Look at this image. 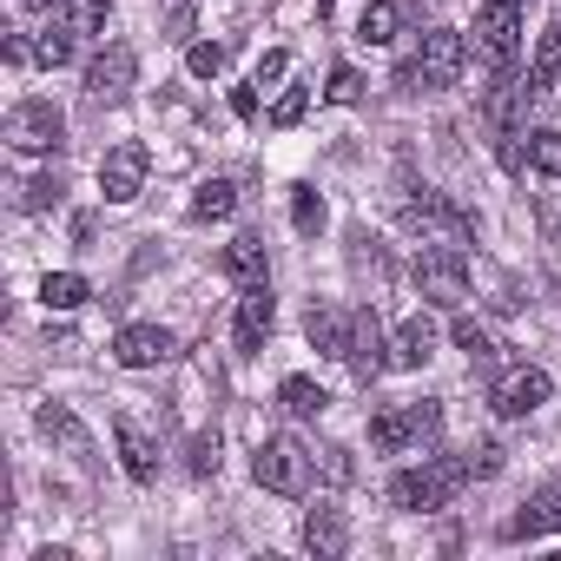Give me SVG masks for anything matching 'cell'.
I'll list each match as a JSON object with an SVG mask.
<instances>
[{"mask_svg":"<svg viewBox=\"0 0 561 561\" xmlns=\"http://www.w3.org/2000/svg\"><path fill=\"white\" fill-rule=\"evenodd\" d=\"M462 482H469V462L462 456H423L416 469H403L390 482V502L410 508V515H430V508H449L462 495Z\"/></svg>","mask_w":561,"mask_h":561,"instance_id":"obj_1","label":"cell"},{"mask_svg":"<svg viewBox=\"0 0 561 561\" xmlns=\"http://www.w3.org/2000/svg\"><path fill=\"white\" fill-rule=\"evenodd\" d=\"M251 476H257V489H271V495H305L311 476H318V456H311L298 436H264L257 456H251Z\"/></svg>","mask_w":561,"mask_h":561,"instance_id":"obj_2","label":"cell"},{"mask_svg":"<svg viewBox=\"0 0 561 561\" xmlns=\"http://www.w3.org/2000/svg\"><path fill=\"white\" fill-rule=\"evenodd\" d=\"M462 67H469V41H462L456 27H430V34H423V54L403 67V87L443 93V87H456V80H462Z\"/></svg>","mask_w":561,"mask_h":561,"instance_id":"obj_3","label":"cell"},{"mask_svg":"<svg viewBox=\"0 0 561 561\" xmlns=\"http://www.w3.org/2000/svg\"><path fill=\"white\" fill-rule=\"evenodd\" d=\"M403 231H416L423 244H469V231H476V218L456 205V198H443V192H423V198H403Z\"/></svg>","mask_w":561,"mask_h":561,"instance_id":"obj_4","label":"cell"},{"mask_svg":"<svg viewBox=\"0 0 561 561\" xmlns=\"http://www.w3.org/2000/svg\"><path fill=\"white\" fill-rule=\"evenodd\" d=\"M416 291L430 305H462L469 298V264L456 244H423L416 251Z\"/></svg>","mask_w":561,"mask_h":561,"instance_id":"obj_5","label":"cell"},{"mask_svg":"<svg viewBox=\"0 0 561 561\" xmlns=\"http://www.w3.org/2000/svg\"><path fill=\"white\" fill-rule=\"evenodd\" d=\"M8 146H14V152H60V146H67L60 106H54V100H21V106L8 113Z\"/></svg>","mask_w":561,"mask_h":561,"instance_id":"obj_6","label":"cell"},{"mask_svg":"<svg viewBox=\"0 0 561 561\" xmlns=\"http://www.w3.org/2000/svg\"><path fill=\"white\" fill-rule=\"evenodd\" d=\"M548 397H554V377H548V370H535V364H515V370H502V377H495L489 410L515 423V416H535Z\"/></svg>","mask_w":561,"mask_h":561,"instance_id":"obj_7","label":"cell"},{"mask_svg":"<svg viewBox=\"0 0 561 561\" xmlns=\"http://www.w3.org/2000/svg\"><path fill=\"white\" fill-rule=\"evenodd\" d=\"M522 47V0H482V14H476V54L489 67H508Z\"/></svg>","mask_w":561,"mask_h":561,"instance_id":"obj_8","label":"cell"},{"mask_svg":"<svg viewBox=\"0 0 561 561\" xmlns=\"http://www.w3.org/2000/svg\"><path fill=\"white\" fill-rule=\"evenodd\" d=\"M146 172H152V152H146L139 139H119V146L100 159V192H106V205H133V198L146 192Z\"/></svg>","mask_w":561,"mask_h":561,"instance_id":"obj_9","label":"cell"},{"mask_svg":"<svg viewBox=\"0 0 561 561\" xmlns=\"http://www.w3.org/2000/svg\"><path fill=\"white\" fill-rule=\"evenodd\" d=\"M271 324H277V298H271L264 277H257V285H244V291H238V311H231V344L251 357V351H264Z\"/></svg>","mask_w":561,"mask_h":561,"instance_id":"obj_10","label":"cell"},{"mask_svg":"<svg viewBox=\"0 0 561 561\" xmlns=\"http://www.w3.org/2000/svg\"><path fill=\"white\" fill-rule=\"evenodd\" d=\"M113 357H119L126 370H159V364L179 357V337H172L165 324H126V331L113 337Z\"/></svg>","mask_w":561,"mask_h":561,"instance_id":"obj_11","label":"cell"},{"mask_svg":"<svg viewBox=\"0 0 561 561\" xmlns=\"http://www.w3.org/2000/svg\"><path fill=\"white\" fill-rule=\"evenodd\" d=\"M133 80H139V54H133V47H106V54H93V67H87V93H93L100 106L126 100Z\"/></svg>","mask_w":561,"mask_h":561,"instance_id":"obj_12","label":"cell"},{"mask_svg":"<svg viewBox=\"0 0 561 561\" xmlns=\"http://www.w3.org/2000/svg\"><path fill=\"white\" fill-rule=\"evenodd\" d=\"M351 331H357V311H337V305H311V318H305L311 351L331 364H351Z\"/></svg>","mask_w":561,"mask_h":561,"instance_id":"obj_13","label":"cell"},{"mask_svg":"<svg viewBox=\"0 0 561 561\" xmlns=\"http://www.w3.org/2000/svg\"><path fill=\"white\" fill-rule=\"evenodd\" d=\"M351 370H357V383H370V377L390 370V331H383L377 311H357V331H351Z\"/></svg>","mask_w":561,"mask_h":561,"instance_id":"obj_14","label":"cell"},{"mask_svg":"<svg viewBox=\"0 0 561 561\" xmlns=\"http://www.w3.org/2000/svg\"><path fill=\"white\" fill-rule=\"evenodd\" d=\"M430 357H436V324L430 318H410V324L390 331V364L397 370H423Z\"/></svg>","mask_w":561,"mask_h":561,"instance_id":"obj_15","label":"cell"},{"mask_svg":"<svg viewBox=\"0 0 561 561\" xmlns=\"http://www.w3.org/2000/svg\"><path fill=\"white\" fill-rule=\"evenodd\" d=\"M561 528V489H541L535 502H522V515H508V541H535V535H554Z\"/></svg>","mask_w":561,"mask_h":561,"instance_id":"obj_16","label":"cell"},{"mask_svg":"<svg viewBox=\"0 0 561 561\" xmlns=\"http://www.w3.org/2000/svg\"><path fill=\"white\" fill-rule=\"evenodd\" d=\"M305 548H311L318 561H337V554L351 548V522H344L337 508H311V515H305Z\"/></svg>","mask_w":561,"mask_h":561,"instance_id":"obj_17","label":"cell"},{"mask_svg":"<svg viewBox=\"0 0 561 561\" xmlns=\"http://www.w3.org/2000/svg\"><path fill=\"white\" fill-rule=\"evenodd\" d=\"M113 443H119V462H126L133 482H152V476H159V449H152V436H146L139 423H119Z\"/></svg>","mask_w":561,"mask_h":561,"instance_id":"obj_18","label":"cell"},{"mask_svg":"<svg viewBox=\"0 0 561 561\" xmlns=\"http://www.w3.org/2000/svg\"><path fill=\"white\" fill-rule=\"evenodd\" d=\"M264 271H271V257H264V238H257V231H238V238L225 244V277H238V285H257Z\"/></svg>","mask_w":561,"mask_h":561,"instance_id":"obj_19","label":"cell"},{"mask_svg":"<svg viewBox=\"0 0 561 561\" xmlns=\"http://www.w3.org/2000/svg\"><path fill=\"white\" fill-rule=\"evenodd\" d=\"M528 100H535V87H528V73H522V80H502V87L489 93V106H482V113H489L502 133H515V126L528 119Z\"/></svg>","mask_w":561,"mask_h":561,"instance_id":"obj_20","label":"cell"},{"mask_svg":"<svg viewBox=\"0 0 561 561\" xmlns=\"http://www.w3.org/2000/svg\"><path fill=\"white\" fill-rule=\"evenodd\" d=\"M34 423H41V436H47V443H60L67 456H93V443H87V430H80V416H73V410L41 403V416H34Z\"/></svg>","mask_w":561,"mask_h":561,"instance_id":"obj_21","label":"cell"},{"mask_svg":"<svg viewBox=\"0 0 561 561\" xmlns=\"http://www.w3.org/2000/svg\"><path fill=\"white\" fill-rule=\"evenodd\" d=\"M87 298H93V285H87L80 271H47V277H41V305H47V311H80Z\"/></svg>","mask_w":561,"mask_h":561,"instance_id":"obj_22","label":"cell"},{"mask_svg":"<svg viewBox=\"0 0 561 561\" xmlns=\"http://www.w3.org/2000/svg\"><path fill=\"white\" fill-rule=\"evenodd\" d=\"M528 87H535V100L561 87V27H548V34L535 41V60H528Z\"/></svg>","mask_w":561,"mask_h":561,"instance_id":"obj_23","label":"cell"},{"mask_svg":"<svg viewBox=\"0 0 561 561\" xmlns=\"http://www.w3.org/2000/svg\"><path fill=\"white\" fill-rule=\"evenodd\" d=\"M397 34H403V8H397V0H370L364 21H357V41L364 47H390Z\"/></svg>","mask_w":561,"mask_h":561,"instance_id":"obj_24","label":"cell"},{"mask_svg":"<svg viewBox=\"0 0 561 561\" xmlns=\"http://www.w3.org/2000/svg\"><path fill=\"white\" fill-rule=\"evenodd\" d=\"M410 443H416V430H410V410H377V416H370V449L397 456V449H410Z\"/></svg>","mask_w":561,"mask_h":561,"instance_id":"obj_25","label":"cell"},{"mask_svg":"<svg viewBox=\"0 0 561 561\" xmlns=\"http://www.w3.org/2000/svg\"><path fill=\"white\" fill-rule=\"evenodd\" d=\"M277 403H285L291 416H324L331 410L324 383H311V377H285V383H277Z\"/></svg>","mask_w":561,"mask_h":561,"instance_id":"obj_26","label":"cell"},{"mask_svg":"<svg viewBox=\"0 0 561 561\" xmlns=\"http://www.w3.org/2000/svg\"><path fill=\"white\" fill-rule=\"evenodd\" d=\"M231 211H238V185H231V179H205L198 198H192V218L211 225V218H231Z\"/></svg>","mask_w":561,"mask_h":561,"instance_id":"obj_27","label":"cell"},{"mask_svg":"<svg viewBox=\"0 0 561 561\" xmlns=\"http://www.w3.org/2000/svg\"><path fill=\"white\" fill-rule=\"evenodd\" d=\"M522 152H528V172H541V179H561V133H528L522 139Z\"/></svg>","mask_w":561,"mask_h":561,"instance_id":"obj_28","label":"cell"},{"mask_svg":"<svg viewBox=\"0 0 561 561\" xmlns=\"http://www.w3.org/2000/svg\"><path fill=\"white\" fill-rule=\"evenodd\" d=\"M106 14H113V0H67V14H60V21L87 41V34H100V27H106Z\"/></svg>","mask_w":561,"mask_h":561,"instance_id":"obj_29","label":"cell"},{"mask_svg":"<svg viewBox=\"0 0 561 561\" xmlns=\"http://www.w3.org/2000/svg\"><path fill=\"white\" fill-rule=\"evenodd\" d=\"M73 41H80V34H73L67 21H60V27H47V34L34 41V60H41V67H67V60H73Z\"/></svg>","mask_w":561,"mask_h":561,"instance_id":"obj_30","label":"cell"},{"mask_svg":"<svg viewBox=\"0 0 561 561\" xmlns=\"http://www.w3.org/2000/svg\"><path fill=\"white\" fill-rule=\"evenodd\" d=\"M456 351H469V364H495V337L476 318H456Z\"/></svg>","mask_w":561,"mask_h":561,"instance_id":"obj_31","label":"cell"},{"mask_svg":"<svg viewBox=\"0 0 561 561\" xmlns=\"http://www.w3.org/2000/svg\"><path fill=\"white\" fill-rule=\"evenodd\" d=\"M291 225H298L305 238H318V231H324V198H318L311 185H298V198H291Z\"/></svg>","mask_w":561,"mask_h":561,"instance_id":"obj_32","label":"cell"},{"mask_svg":"<svg viewBox=\"0 0 561 561\" xmlns=\"http://www.w3.org/2000/svg\"><path fill=\"white\" fill-rule=\"evenodd\" d=\"M305 106H311V93H305V87H285V93L271 100V126H277V133L298 126V119H305Z\"/></svg>","mask_w":561,"mask_h":561,"instance_id":"obj_33","label":"cell"},{"mask_svg":"<svg viewBox=\"0 0 561 561\" xmlns=\"http://www.w3.org/2000/svg\"><path fill=\"white\" fill-rule=\"evenodd\" d=\"M185 73H192V80H218V73H225V47H211V41L185 47Z\"/></svg>","mask_w":561,"mask_h":561,"instance_id":"obj_34","label":"cell"},{"mask_svg":"<svg viewBox=\"0 0 561 561\" xmlns=\"http://www.w3.org/2000/svg\"><path fill=\"white\" fill-rule=\"evenodd\" d=\"M324 100H331V106H357V100H364V73H357V67H337L331 87H324Z\"/></svg>","mask_w":561,"mask_h":561,"instance_id":"obj_35","label":"cell"},{"mask_svg":"<svg viewBox=\"0 0 561 561\" xmlns=\"http://www.w3.org/2000/svg\"><path fill=\"white\" fill-rule=\"evenodd\" d=\"M462 462H469V482H489V476H502V443H476V449H462Z\"/></svg>","mask_w":561,"mask_h":561,"instance_id":"obj_36","label":"cell"},{"mask_svg":"<svg viewBox=\"0 0 561 561\" xmlns=\"http://www.w3.org/2000/svg\"><path fill=\"white\" fill-rule=\"evenodd\" d=\"M285 73H291V54H264L257 73H251V87L257 93H277V87H285Z\"/></svg>","mask_w":561,"mask_h":561,"instance_id":"obj_37","label":"cell"},{"mask_svg":"<svg viewBox=\"0 0 561 561\" xmlns=\"http://www.w3.org/2000/svg\"><path fill=\"white\" fill-rule=\"evenodd\" d=\"M47 205H60V179H27L21 185V211H47Z\"/></svg>","mask_w":561,"mask_h":561,"instance_id":"obj_38","label":"cell"},{"mask_svg":"<svg viewBox=\"0 0 561 561\" xmlns=\"http://www.w3.org/2000/svg\"><path fill=\"white\" fill-rule=\"evenodd\" d=\"M403 410H410V430H416V443H430V436L443 430V403H430V397H423V403H403Z\"/></svg>","mask_w":561,"mask_h":561,"instance_id":"obj_39","label":"cell"},{"mask_svg":"<svg viewBox=\"0 0 561 561\" xmlns=\"http://www.w3.org/2000/svg\"><path fill=\"white\" fill-rule=\"evenodd\" d=\"M318 476L344 489V482H351V449H324V462H318Z\"/></svg>","mask_w":561,"mask_h":561,"instance_id":"obj_40","label":"cell"},{"mask_svg":"<svg viewBox=\"0 0 561 561\" xmlns=\"http://www.w3.org/2000/svg\"><path fill=\"white\" fill-rule=\"evenodd\" d=\"M211 469H218V443L198 436V443H192V476H211Z\"/></svg>","mask_w":561,"mask_h":561,"instance_id":"obj_41","label":"cell"},{"mask_svg":"<svg viewBox=\"0 0 561 561\" xmlns=\"http://www.w3.org/2000/svg\"><path fill=\"white\" fill-rule=\"evenodd\" d=\"M0 54H8V67H27L34 60V41L27 34H8V47H0Z\"/></svg>","mask_w":561,"mask_h":561,"instance_id":"obj_42","label":"cell"},{"mask_svg":"<svg viewBox=\"0 0 561 561\" xmlns=\"http://www.w3.org/2000/svg\"><path fill=\"white\" fill-rule=\"evenodd\" d=\"M231 113L251 119V113H257V87H238V93H231Z\"/></svg>","mask_w":561,"mask_h":561,"instance_id":"obj_43","label":"cell"},{"mask_svg":"<svg viewBox=\"0 0 561 561\" xmlns=\"http://www.w3.org/2000/svg\"><path fill=\"white\" fill-rule=\"evenodd\" d=\"M21 8H27V14H41V8H54V0H21Z\"/></svg>","mask_w":561,"mask_h":561,"instance_id":"obj_44","label":"cell"}]
</instances>
